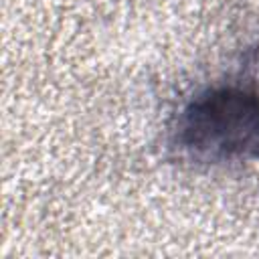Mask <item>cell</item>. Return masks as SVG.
<instances>
[{
	"mask_svg": "<svg viewBox=\"0 0 259 259\" xmlns=\"http://www.w3.org/2000/svg\"><path fill=\"white\" fill-rule=\"evenodd\" d=\"M176 136L198 158H259V93L217 87L196 95L178 115Z\"/></svg>",
	"mask_w": 259,
	"mask_h": 259,
	"instance_id": "cell-1",
	"label": "cell"
}]
</instances>
